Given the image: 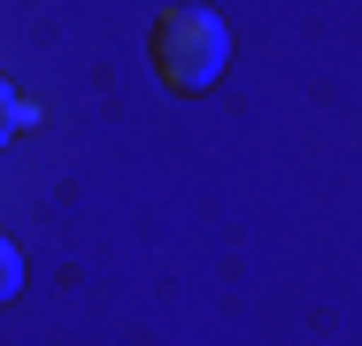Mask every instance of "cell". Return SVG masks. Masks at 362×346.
Here are the masks:
<instances>
[{"mask_svg":"<svg viewBox=\"0 0 362 346\" xmlns=\"http://www.w3.org/2000/svg\"><path fill=\"white\" fill-rule=\"evenodd\" d=\"M223 54H231V39H223V23L209 8H162V16H154V69H162L170 93L216 85Z\"/></svg>","mask_w":362,"mask_h":346,"instance_id":"obj_1","label":"cell"},{"mask_svg":"<svg viewBox=\"0 0 362 346\" xmlns=\"http://www.w3.org/2000/svg\"><path fill=\"white\" fill-rule=\"evenodd\" d=\"M23 292V262H16V246L0 239V300H16Z\"/></svg>","mask_w":362,"mask_h":346,"instance_id":"obj_2","label":"cell"},{"mask_svg":"<svg viewBox=\"0 0 362 346\" xmlns=\"http://www.w3.org/2000/svg\"><path fill=\"white\" fill-rule=\"evenodd\" d=\"M16 124H23V108H16V100H8V85H0V138L16 131Z\"/></svg>","mask_w":362,"mask_h":346,"instance_id":"obj_3","label":"cell"}]
</instances>
